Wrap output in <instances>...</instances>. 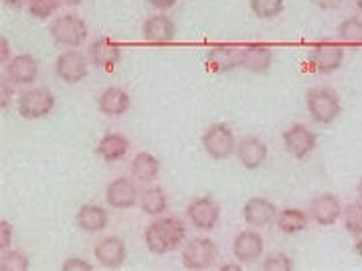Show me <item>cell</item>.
<instances>
[{"mask_svg":"<svg viewBox=\"0 0 362 271\" xmlns=\"http://www.w3.org/2000/svg\"><path fill=\"white\" fill-rule=\"evenodd\" d=\"M185 237H187V225L178 217H160L152 221L144 231L146 247L156 255H166L178 249Z\"/></svg>","mask_w":362,"mask_h":271,"instance_id":"1","label":"cell"},{"mask_svg":"<svg viewBox=\"0 0 362 271\" xmlns=\"http://www.w3.org/2000/svg\"><path fill=\"white\" fill-rule=\"evenodd\" d=\"M305 108L310 112V117L322 124L328 126L332 124L334 120L342 112V103L338 93L330 89V87H314L305 93Z\"/></svg>","mask_w":362,"mask_h":271,"instance_id":"2","label":"cell"},{"mask_svg":"<svg viewBox=\"0 0 362 271\" xmlns=\"http://www.w3.org/2000/svg\"><path fill=\"white\" fill-rule=\"evenodd\" d=\"M49 33L53 37V41L61 47H69V49H77L87 41L86 21L77 15H61L57 16L51 25H49Z\"/></svg>","mask_w":362,"mask_h":271,"instance_id":"3","label":"cell"},{"mask_svg":"<svg viewBox=\"0 0 362 271\" xmlns=\"http://www.w3.org/2000/svg\"><path fill=\"white\" fill-rule=\"evenodd\" d=\"M55 108V96L49 87H33L21 93L18 114L25 120H41Z\"/></svg>","mask_w":362,"mask_h":271,"instance_id":"4","label":"cell"},{"mask_svg":"<svg viewBox=\"0 0 362 271\" xmlns=\"http://www.w3.org/2000/svg\"><path fill=\"white\" fill-rule=\"evenodd\" d=\"M203 148L204 152L215 160H225L235 154L237 142H235V134L227 124H213L209 126L203 134Z\"/></svg>","mask_w":362,"mask_h":271,"instance_id":"5","label":"cell"},{"mask_svg":"<svg viewBox=\"0 0 362 271\" xmlns=\"http://www.w3.org/2000/svg\"><path fill=\"white\" fill-rule=\"evenodd\" d=\"M344 63V49L336 43H318L308 55V65L320 75L338 71Z\"/></svg>","mask_w":362,"mask_h":271,"instance_id":"6","label":"cell"},{"mask_svg":"<svg viewBox=\"0 0 362 271\" xmlns=\"http://www.w3.org/2000/svg\"><path fill=\"white\" fill-rule=\"evenodd\" d=\"M217 245L213 239L199 237L187 243L182 249V265L187 270H209L217 259Z\"/></svg>","mask_w":362,"mask_h":271,"instance_id":"7","label":"cell"},{"mask_svg":"<svg viewBox=\"0 0 362 271\" xmlns=\"http://www.w3.org/2000/svg\"><path fill=\"white\" fill-rule=\"evenodd\" d=\"M281 140H284V148L290 156L298 158V160H304L308 158L314 150H316V134L308 126L302 124H293L290 128L281 134Z\"/></svg>","mask_w":362,"mask_h":271,"instance_id":"8","label":"cell"},{"mask_svg":"<svg viewBox=\"0 0 362 271\" xmlns=\"http://www.w3.org/2000/svg\"><path fill=\"white\" fill-rule=\"evenodd\" d=\"M187 217L192 227H197L199 231H213L221 221V207L209 197H199L190 200V204L187 207Z\"/></svg>","mask_w":362,"mask_h":271,"instance_id":"9","label":"cell"},{"mask_svg":"<svg viewBox=\"0 0 362 271\" xmlns=\"http://www.w3.org/2000/svg\"><path fill=\"white\" fill-rule=\"evenodd\" d=\"M55 73L65 83H79L87 77V59L77 49H69L61 53L55 61Z\"/></svg>","mask_w":362,"mask_h":271,"instance_id":"10","label":"cell"},{"mask_svg":"<svg viewBox=\"0 0 362 271\" xmlns=\"http://www.w3.org/2000/svg\"><path fill=\"white\" fill-rule=\"evenodd\" d=\"M344 209L340 199L332 192H322L316 199L310 202V217L322 225V227H332L342 217Z\"/></svg>","mask_w":362,"mask_h":271,"instance_id":"11","label":"cell"},{"mask_svg":"<svg viewBox=\"0 0 362 271\" xmlns=\"http://www.w3.org/2000/svg\"><path fill=\"white\" fill-rule=\"evenodd\" d=\"M140 200V192H138V186L132 178H116L112 180L107 188H105V202L114 209H132L136 207Z\"/></svg>","mask_w":362,"mask_h":271,"instance_id":"12","label":"cell"},{"mask_svg":"<svg viewBox=\"0 0 362 271\" xmlns=\"http://www.w3.org/2000/svg\"><path fill=\"white\" fill-rule=\"evenodd\" d=\"M93 255L102 267L116 270L119 265H124V261H126V243L122 241V237H117V235L103 237L95 243Z\"/></svg>","mask_w":362,"mask_h":271,"instance_id":"13","label":"cell"},{"mask_svg":"<svg viewBox=\"0 0 362 271\" xmlns=\"http://www.w3.org/2000/svg\"><path fill=\"white\" fill-rule=\"evenodd\" d=\"M39 77V61L30 53H21L8 61L6 79L15 86H33Z\"/></svg>","mask_w":362,"mask_h":271,"instance_id":"14","label":"cell"},{"mask_svg":"<svg viewBox=\"0 0 362 271\" xmlns=\"http://www.w3.org/2000/svg\"><path fill=\"white\" fill-rule=\"evenodd\" d=\"M235 154L239 158V162L249 168V171H257L265 164L267 160V146L257 136H245L237 142Z\"/></svg>","mask_w":362,"mask_h":271,"instance_id":"15","label":"cell"},{"mask_svg":"<svg viewBox=\"0 0 362 271\" xmlns=\"http://www.w3.org/2000/svg\"><path fill=\"white\" fill-rule=\"evenodd\" d=\"M263 253V237L257 231H241L233 241V255L239 263H255Z\"/></svg>","mask_w":362,"mask_h":271,"instance_id":"16","label":"cell"},{"mask_svg":"<svg viewBox=\"0 0 362 271\" xmlns=\"http://www.w3.org/2000/svg\"><path fill=\"white\" fill-rule=\"evenodd\" d=\"M176 35V25L168 15H152L148 16L142 25V37L144 41L152 45L170 43Z\"/></svg>","mask_w":362,"mask_h":271,"instance_id":"17","label":"cell"},{"mask_svg":"<svg viewBox=\"0 0 362 271\" xmlns=\"http://www.w3.org/2000/svg\"><path fill=\"white\" fill-rule=\"evenodd\" d=\"M274 65V51L267 45H247L241 49V67L249 73L263 75Z\"/></svg>","mask_w":362,"mask_h":271,"instance_id":"18","label":"cell"},{"mask_svg":"<svg viewBox=\"0 0 362 271\" xmlns=\"http://www.w3.org/2000/svg\"><path fill=\"white\" fill-rule=\"evenodd\" d=\"M243 219L251 227H267L277 219L276 204L263 197H253L247 200L243 207Z\"/></svg>","mask_w":362,"mask_h":271,"instance_id":"19","label":"cell"},{"mask_svg":"<svg viewBox=\"0 0 362 271\" xmlns=\"http://www.w3.org/2000/svg\"><path fill=\"white\" fill-rule=\"evenodd\" d=\"M122 57H124L122 47L114 41H110V39H98L89 45V59L100 69H105V71L114 69L122 61Z\"/></svg>","mask_w":362,"mask_h":271,"instance_id":"20","label":"cell"},{"mask_svg":"<svg viewBox=\"0 0 362 271\" xmlns=\"http://www.w3.org/2000/svg\"><path fill=\"white\" fill-rule=\"evenodd\" d=\"M204 63L209 71L213 73H229L235 67H241V49L233 47H213L206 51Z\"/></svg>","mask_w":362,"mask_h":271,"instance_id":"21","label":"cell"},{"mask_svg":"<svg viewBox=\"0 0 362 271\" xmlns=\"http://www.w3.org/2000/svg\"><path fill=\"white\" fill-rule=\"evenodd\" d=\"M130 96L126 89L122 87H105L102 93H100V100H98V105H100V112L110 117H117V115H124L128 110H130Z\"/></svg>","mask_w":362,"mask_h":271,"instance_id":"22","label":"cell"},{"mask_svg":"<svg viewBox=\"0 0 362 271\" xmlns=\"http://www.w3.org/2000/svg\"><path fill=\"white\" fill-rule=\"evenodd\" d=\"M77 227L86 233H102L110 223V214L100 204H81L75 214Z\"/></svg>","mask_w":362,"mask_h":271,"instance_id":"23","label":"cell"},{"mask_svg":"<svg viewBox=\"0 0 362 271\" xmlns=\"http://www.w3.org/2000/svg\"><path fill=\"white\" fill-rule=\"evenodd\" d=\"M140 209L150 217H160L168 209V197L162 186H146L140 190Z\"/></svg>","mask_w":362,"mask_h":271,"instance_id":"24","label":"cell"},{"mask_svg":"<svg viewBox=\"0 0 362 271\" xmlns=\"http://www.w3.org/2000/svg\"><path fill=\"white\" fill-rule=\"evenodd\" d=\"M132 176L138 183H152L160 172L158 158L152 156L150 152H138L132 160Z\"/></svg>","mask_w":362,"mask_h":271,"instance_id":"25","label":"cell"},{"mask_svg":"<svg viewBox=\"0 0 362 271\" xmlns=\"http://www.w3.org/2000/svg\"><path fill=\"white\" fill-rule=\"evenodd\" d=\"M130 144L122 134H105L100 144H98V154L105 162H117L128 154Z\"/></svg>","mask_w":362,"mask_h":271,"instance_id":"26","label":"cell"},{"mask_svg":"<svg viewBox=\"0 0 362 271\" xmlns=\"http://www.w3.org/2000/svg\"><path fill=\"white\" fill-rule=\"evenodd\" d=\"M276 223L281 233L296 235L308 227V214L300 209H284L281 213H277Z\"/></svg>","mask_w":362,"mask_h":271,"instance_id":"27","label":"cell"},{"mask_svg":"<svg viewBox=\"0 0 362 271\" xmlns=\"http://www.w3.org/2000/svg\"><path fill=\"white\" fill-rule=\"evenodd\" d=\"M338 39L348 45L358 47L362 45V18L361 16H348L338 25Z\"/></svg>","mask_w":362,"mask_h":271,"instance_id":"28","label":"cell"},{"mask_svg":"<svg viewBox=\"0 0 362 271\" xmlns=\"http://www.w3.org/2000/svg\"><path fill=\"white\" fill-rule=\"evenodd\" d=\"M284 4H286V0H249L251 13L257 18H263V21L281 15Z\"/></svg>","mask_w":362,"mask_h":271,"instance_id":"29","label":"cell"},{"mask_svg":"<svg viewBox=\"0 0 362 271\" xmlns=\"http://www.w3.org/2000/svg\"><path fill=\"white\" fill-rule=\"evenodd\" d=\"M30 261L29 257L25 255L23 251L16 249H4L0 255V270L2 271H25L29 270Z\"/></svg>","mask_w":362,"mask_h":271,"instance_id":"30","label":"cell"},{"mask_svg":"<svg viewBox=\"0 0 362 271\" xmlns=\"http://www.w3.org/2000/svg\"><path fill=\"white\" fill-rule=\"evenodd\" d=\"M342 219H344V227L348 233H352L356 237L362 235V200L350 202L342 213Z\"/></svg>","mask_w":362,"mask_h":271,"instance_id":"31","label":"cell"},{"mask_svg":"<svg viewBox=\"0 0 362 271\" xmlns=\"http://www.w3.org/2000/svg\"><path fill=\"white\" fill-rule=\"evenodd\" d=\"M63 2L61 0H29L27 2V8H29V15L45 21V18H51L59 11Z\"/></svg>","mask_w":362,"mask_h":271,"instance_id":"32","label":"cell"},{"mask_svg":"<svg viewBox=\"0 0 362 271\" xmlns=\"http://www.w3.org/2000/svg\"><path fill=\"white\" fill-rule=\"evenodd\" d=\"M263 270L291 271L293 270V261H291V257H288L286 253H274V255H269L263 261Z\"/></svg>","mask_w":362,"mask_h":271,"instance_id":"33","label":"cell"},{"mask_svg":"<svg viewBox=\"0 0 362 271\" xmlns=\"http://www.w3.org/2000/svg\"><path fill=\"white\" fill-rule=\"evenodd\" d=\"M61 270H63V271H73V270L91 271L93 267H91V263H89V261L81 259V257H69V259H65V261H63Z\"/></svg>","mask_w":362,"mask_h":271,"instance_id":"34","label":"cell"},{"mask_svg":"<svg viewBox=\"0 0 362 271\" xmlns=\"http://www.w3.org/2000/svg\"><path fill=\"white\" fill-rule=\"evenodd\" d=\"M13 243V227L8 225V221H0V251L11 249Z\"/></svg>","mask_w":362,"mask_h":271,"instance_id":"35","label":"cell"},{"mask_svg":"<svg viewBox=\"0 0 362 271\" xmlns=\"http://www.w3.org/2000/svg\"><path fill=\"white\" fill-rule=\"evenodd\" d=\"M0 91H2V93H0V96H2V98H0V108L6 110L8 103H11V98H13V87L6 83V79L0 81Z\"/></svg>","mask_w":362,"mask_h":271,"instance_id":"36","label":"cell"},{"mask_svg":"<svg viewBox=\"0 0 362 271\" xmlns=\"http://www.w3.org/2000/svg\"><path fill=\"white\" fill-rule=\"evenodd\" d=\"M316 6H318L320 11H334V8H338L344 0H312Z\"/></svg>","mask_w":362,"mask_h":271,"instance_id":"37","label":"cell"},{"mask_svg":"<svg viewBox=\"0 0 362 271\" xmlns=\"http://www.w3.org/2000/svg\"><path fill=\"white\" fill-rule=\"evenodd\" d=\"M148 2H150V6H154L156 11H168V8H173L178 0H148Z\"/></svg>","mask_w":362,"mask_h":271,"instance_id":"38","label":"cell"},{"mask_svg":"<svg viewBox=\"0 0 362 271\" xmlns=\"http://www.w3.org/2000/svg\"><path fill=\"white\" fill-rule=\"evenodd\" d=\"M11 59V47L6 37H0V63H6Z\"/></svg>","mask_w":362,"mask_h":271,"instance_id":"39","label":"cell"},{"mask_svg":"<svg viewBox=\"0 0 362 271\" xmlns=\"http://www.w3.org/2000/svg\"><path fill=\"white\" fill-rule=\"evenodd\" d=\"M221 271H241V265L239 263H225Z\"/></svg>","mask_w":362,"mask_h":271,"instance_id":"40","label":"cell"},{"mask_svg":"<svg viewBox=\"0 0 362 271\" xmlns=\"http://www.w3.org/2000/svg\"><path fill=\"white\" fill-rule=\"evenodd\" d=\"M25 2H29V0H4V4H8V6H15V8L23 6Z\"/></svg>","mask_w":362,"mask_h":271,"instance_id":"41","label":"cell"},{"mask_svg":"<svg viewBox=\"0 0 362 271\" xmlns=\"http://www.w3.org/2000/svg\"><path fill=\"white\" fill-rule=\"evenodd\" d=\"M354 251L362 257V235H358V239H356V243H354Z\"/></svg>","mask_w":362,"mask_h":271,"instance_id":"42","label":"cell"},{"mask_svg":"<svg viewBox=\"0 0 362 271\" xmlns=\"http://www.w3.org/2000/svg\"><path fill=\"white\" fill-rule=\"evenodd\" d=\"M61 2H63V4H67V6H79L83 0H61Z\"/></svg>","mask_w":362,"mask_h":271,"instance_id":"43","label":"cell"},{"mask_svg":"<svg viewBox=\"0 0 362 271\" xmlns=\"http://www.w3.org/2000/svg\"><path fill=\"white\" fill-rule=\"evenodd\" d=\"M356 192H358V200H362V178L361 183H358V186H356Z\"/></svg>","mask_w":362,"mask_h":271,"instance_id":"44","label":"cell"},{"mask_svg":"<svg viewBox=\"0 0 362 271\" xmlns=\"http://www.w3.org/2000/svg\"><path fill=\"white\" fill-rule=\"evenodd\" d=\"M356 8L362 13V0H356Z\"/></svg>","mask_w":362,"mask_h":271,"instance_id":"45","label":"cell"}]
</instances>
